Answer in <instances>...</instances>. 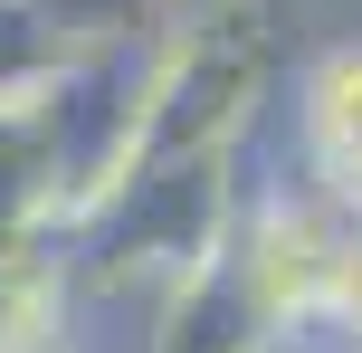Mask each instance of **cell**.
<instances>
[{
  "label": "cell",
  "instance_id": "1",
  "mask_svg": "<svg viewBox=\"0 0 362 353\" xmlns=\"http://www.w3.org/2000/svg\"><path fill=\"white\" fill-rule=\"evenodd\" d=\"M267 10L172 19L144 86V153H238V134L267 105Z\"/></svg>",
  "mask_w": 362,
  "mask_h": 353
},
{
  "label": "cell",
  "instance_id": "2",
  "mask_svg": "<svg viewBox=\"0 0 362 353\" xmlns=\"http://www.w3.org/2000/svg\"><path fill=\"white\" fill-rule=\"evenodd\" d=\"M296 163L315 201L362 220V48H325L296 76Z\"/></svg>",
  "mask_w": 362,
  "mask_h": 353
},
{
  "label": "cell",
  "instance_id": "3",
  "mask_svg": "<svg viewBox=\"0 0 362 353\" xmlns=\"http://www.w3.org/2000/svg\"><path fill=\"white\" fill-rule=\"evenodd\" d=\"M38 19H48L57 48H153L163 38V0H29Z\"/></svg>",
  "mask_w": 362,
  "mask_h": 353
},
{
  "label": "cell",
  "instance_id": "4",
  "mask_svg": "<svg viewBox=\"0 0 362 353\" xmlns=\"http://www.w3.org/2000/svg\"><path fill=\"white\" fill-rule=\"evenodd\" d=\"M57 38H48V19L29 10V0H0V96H29V86H48L57 76Z\"/></svg>",
  "mask_w": 362,
  "mask_h": 353
},
{
  "label": "cell",
  "instance_id": "5",
  "mask_svg": "<svg viewBox=\"0 0 362 353\" xmlns=\"http://www.w3.org/2000/svg\"><path fill=\"white\" fill-rule=\"evenodd\" d=\"M315 335H344L362 353V220H344V239H334V277H325V325Z\"/></svg>",
  "mask_w": 362,
  "mask_h": 353
},
{
  "label": "cell",
  "instance_id": "6",
  "mask_svg": "<svg viewBox=\"0 0 362 353\" xmlns=\"http://www.w3.org/2000/svg\"><path fill=\"white\" fill-rule=\"evenodd\" d=\"M210 10H267V0H163V29L172 19H210Z\"/></svg>",
  "mask_w": 362,
  "mask_h": 353
}]
</instances>
